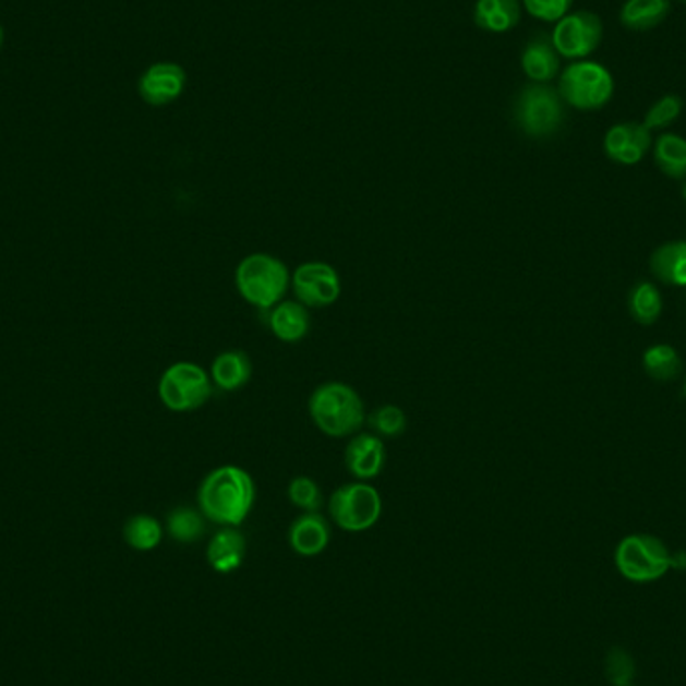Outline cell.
<instances>
[{"label": "cell", "instance_id": "1", "mask_svg": "<svg viewBox=\"0 0 686 686\" xmlns=\"http://www.w3.org/2000/svg\"><path fill=\"white\" fill-rule=\"evenodd\" d=\"M200 510L207 520L219 526L245 522L255 502V484L248 470L227 464L203 478L197 492Z\"/></svg>", "mask_w": 686, "mask_h": 686}, {"label": "cell", "instance_id": "2", "mask_svg": "<svg viewBox=\"0 0 686 686\" xmlns=\"http://www.w3.org/2000/svg\"><path fill=\"white\" fill-rule=\"evenodd\" d=\"M310 416L325 436H356L365 422L363 399L344 382H327L313 389Z\"/></svg>", "mask_w": 686, "mask_h": 686}, {"label": "cell", "instance_id": "3", "mask_svg": "<svg viewBox=\"0 0 686 686\" xmlns=\"http://www.w3.org/2000/svg\"><path fill=\"white\" fill-rule=\"evenodd\" d=\"M291 286L286 263L269 253H251L239 262L236 269V288L239 296L253 308L269 312Z\"/></svg>", "mask_w": 686, "mask_h": 686}, {"label": "cell", "instance_id": "4", "mask_svg": "<svg viewBox=\"0 0 686 686\" xmlns=\"http://www.w3.org/2000/svg\"><path fill=\"white\" fill-rule=\"evenodd\" d=\"M556 88L564 105L576 111H599L611 103L616 85L609 67L585 59L562 69Z\"/></svg>", "mask_w": 686, "mask_h": 686}, {"label": "cell", "instance_id": "5", "mask_svg": "<svg viewBox=\"0 0 686 686\" xmlns=\"http://www.w3.org/2000/svg\"><path fill=\"white\" fill-rule=\"evenodd\" d=\"M514 121L528 137L556 135L564 123V100L558 88L540 83L526 85L514 103Z\"/></svg>", "mask_w": 686, "mask_h": 686}, {"label": "cell", "instance_id": "6", "mask_svg": "<svg viewBox=\"0 0 686 686\" xmlns=\"http://www.w3.org/2000/svg\"><path fill=\"white\" fill-rule=\"evenodd\" d=\"M212 394V375L197 363H173L159 380V398L171 412H195L209 401Z\"/></svg>", "mask_w": 686, "mask_h": 686}, {"label": "cell", "instance_id": "7", "mask_svg": "<svg viewBox=\"0 0 686 686\" xmlns=\"http://www.w3.org/2000/svg\"><path fill=\"white\" fill-rule=\"evenodd\" d=\"M382 496L368 482H351L337 488L329 496L327 510L332 520L346 532H365L374 528L382 516Z\"/></svg>", "mask_w": 686, "mask_h": 686}, {"label": "cell", "instance_id": "8", "mask_svg": "<svg viewBox=\"0 0 686 686\" xmlns=\"http://www.w3.org/2000/svg\"><path fill=\"white\" fill-rule=\"evenodd\" d=\"M616 568L630 582H652L671 568V552L659 538L635 534L624 538L616 549Z\"/></svg>", "mask_w": 686, "mask_h": 686}, {"label": "cell", "instance_id": "9", "mask_svg": "<svg viewBox=\"0 0 686 686\" xmlns=\"http://www.w3.org/2000/svg\"><path fill=\"white\" fill-rule=\"evenodd\" d=\"M552 45L561 59L585 61L599 50L604 38V25L592 11H570L552 28Z\"/></svg>", "mask_w": 686, "mask_h": 686}, {"label": "cell", "instance_id": "10", "mask_svg": "<svg viewBox=\"0 0 686 686\" xmlns=\"http://www.w3.org/2000/svg\"><path fill=\"white\" fill-rule=\"evenodd\" d=\"M291 289L305 308H327L339 300L341 279L329 263H301L291 275Z\"/></svg>", "mask_w": 686, "mask_h": 686}, {"label": "cell", "instance_id": "11", "mask_svg": "<svg viewBox=\"0 0 686 686\" xmlns=\"http://www.w3.org/2000/svg\"><path fill=\"white\" fill-rule=\"evenodd\" d=\"M188 85V73L181 64L155 63L139 79V95L151 107H165L179 99Z\"/></svg>", "mask_w": 686, "mask_h": 686}, {"label": "cell", "instance_id": "12", "mask_svg": "<svg viewBox=\"0 0 686 686\" xmlns=\"http://www.w3.org/2000/svg\"><path fill=\"white\" fill-rule=\"evenodd\" d=\"M652 147V131L645 123H616L604 135L606 157L621 165H637Z\"/></svg>", "mask_w": 686, "mask_h": 686}, {"label": "cell", "instance_id": "13", "mask_svg": "<svg viewBox=\"0 0 686 686\" xmlns=\"http://www.w3.org/2000/svg\"><path fill=\"white\" fill-rule=\"evenodd\" d=\"M344 462L356 480H374L386 466V444L374 434H356L348 442Z\"/></svg>", "mask_w": 686, "mask_h": 686}, {"label": "cell", "instance_id": "14", "mask_svg": "<svg viewBox=\"0 0 686 686\" xmlns=\"http://www.w3.org/2000/svg\"><path fill=\"white\" fill-rule=\"evenodd\" d=\"M520 67L530 83L550 85L561 75V55L554 49L550 35L530 38L520 55Z\"/></svg>", "mask_w": 686, "mask_h": 686}, {"label": "cell", "instance_id": "15", "mask_svg": "<svg viewBox=\"0 0 686 686\" xmlns=\"http://www.w3.org/2000/svg\"><path fill=\"white\" fill-rule=\"evenodd\" d=\"M288 540L291 550L300 556H317L327 549L332 528L320 512H303L289 526Z\"/></svg>", "mask_w": 686, "mask_h": 686}, {"label": "cell", "instance_id": "16", "mask_svg": "<svg viewBox=\"0 0 686 686\" xmlns=\"http://www.w3.org/2000/svg\"><path fill=\"white\" fill-rule=\"evenodd\" d=\"M248 540L233 526H221L219 532L207 544V562L215 573H236L245 561Z\"/></svg>", "mask_w": 686, "mask_h": 686}, {"label": "cell", "instance_id": "17", "mask_svg": "<svg viewBox=\"0 0 686 686\" xmlns=\"http://www.w3.org/2000/svg\"><path fill=\"white\" fill-rule=\"evenodd\" d=\"M267 324H269L272 334L279 341L298 344L310 334V327H312L310 308H305L298 300L279 301L275 308L269 310Z\"/></svg>", "mask_w": 686, "mask_h": 686}, {"label": "cell", "instance_id": "18", "mask_svg": "<svg viewBox=\"0 0 686 686\" xmlns=\"http://www.w3.org/2000/svg\"><path fill=\"white\" fill-rule=\"evenodd\" d=\"M673 11L671 0H624L618 21L626 31L649 33L661 26Z\"/></svg>", "mask_w": 686, "mask_h": 686}, {"label": "cell", "instance_id": "19", "mask_svg": "<svg viewBox=\"0 0 686 686\" xmlns=\"http://www.w3.org/2000/svg\"><path fill=\"white\" fill-rule=\"evenodd\" d=\"M253 365L250 356L245 351L229 350L219 353L212 363L213 386L224 392L241 389L251 380Z\"/></svg>", "mask_w": 686, "mask_h": 686}, {"label": "cell", "instance_id": "20", "mask_svg": "<svg viewBox=\"0 0 686 686\" xmlns=\"http://www.w3.org/2000/svg\"><path fill=\"white\" fill-rule=\"evenodd\" d=\"M650 269L662 281L686 286V243H666L654 251Z\"/></svg>", "mask_w": 686, "mask_h": 686}, {"label": "cell", "instance_id": "21", "mask_svg": "<svg viewBox=\"0 0 686 686\" xmlns=\"http://www.w3.org/2000/svg\"><path fill=\"white\" fill-rule=\"evenodd\" d=\"M654 161L664 176L686 177V139L674 133L661 135L654 143Z\"/></svg>", "mask_w": 686, "mask_h": 686}, {"label": "cell", "instance_id": "22", "mask_svg": "<svg viewBox=\"0 0 686 686\" xmlns=\"http://www.w3.org/2000/svg\"><path fill=\"white\" fill-rule=\"evenodd\" d=\"M123 537L131 549L139 550V552H149L161 544L163 526L155 516L137 514V516L127 520Z\"/></svg>", "mask_w": 686, "mask_h": 686}, {"label": "cell", "instance_id": "23", "mask_svg": "<svg viewBox=\"0 0 686 686\" xmlns=\"http://www.w3.org/2000/svg\"><path fill=\"white\" fill-rule=\"evenodd\" d=\"M205 520L207 518L201 514V510L179 506L167 516V532L181 544H193L205 534Z\"/></svg>", "mask_w": 686, "mask_h": 686}, {"label": "cell", "instance_id": "24", "mask_svg": "<svg viewBox=\"0 0 686 686\" xmlns=\"http://www.w3.org/2000/svg\"><path fill=\"white\" fill-rule=\"evenodd\" d=\"M645 370L649 372L650 377L669 382L681 374L683 363L671 346H654L645 353Z\"/></svg>", "mask_w": 686, "mask_h": 686}, {"label": "cell", "instance_id": "25", "mask_svg": "<svg viewBox=\"0 0 686 686\" xmlns=\"http://www.w3.org/2000/svg\"><path fill=\"white\" fill-rule=\"evenodd\" d=\"M365 420H368V424L374 430L375 434L382 437L401 436L406 432V428H408V416L399 406H394V404L380 406Z\"/></svg>", "mask_w": 686, "mask_h": 686}, {"label": "cell", "instance_id": "26", "mask_svg": "<svg viewBox=\"0 0 686 686\" xmlns=\"http://www.w3.org/2000/svg\"><path fill=\"white\" fill-rule=\"evenodd\" d=\"M661 296L652 284H640L633 296H630V312L635 315L638 324H654L661 315Z\"/></svg>", "mask_w": 686, "mask_h": 686}, {"label": "cell", "instance_id": "27", "mask_svg": "<svg viewBox=\"0 0 686 686\" xmlns=\"http://www.w3.org/2000/svg\"><path fill=\"white\" fill-rule=\"evenodd\" d=\"M681 112H683V99L678 95L669 93L650 105L642 123L649 131H662V129L673 125L674 121L681 117Z\"/></svg>", "mask_w": 686, "mask_h": 686}, {"label": "cell", "instance_id": "28", "mask_svg": "<svg viewBox=\"0 0 686 686\" xmlns=\"http://www.w3.org/2000/svg\"><path fill=\"white\" fill-rule=\"evenodd\" d=\"M288 498L296 508L303 512H320L324 504V494L310 476H298L289 482Z\"/></svg>", "mask_w": 686, "mask_h": 686}, {"label": "cell", "instance_id": "29", "mask_svg": "<svg viewBox=\"0 0 686 686\" xmlns=\"http://www.w3.org/2000/svg\"><path fill=\"white\" fill-rule=\"evenodd\" d=\"M604 671H606V678L612 686H633L637 666H635V659L630 657L628 650L614 647L606 654Z\"/></svg>", "mask_w": 686, "mask_h": 686}, {"label": "cell", "instance_id": "30", "mask_svg": "<svg viewBox=\"0 0 686 686\" xmlns=\"http://www.w3.org/2000/svg\"><path fill=\"white\" fill-rule=\"evenodd\" d=\"M522 19V2L520 0H500L494 14L488 19L482 31L488 33H508L516 28Z\"/></svg>", "mask_w": 686, "mask_h": 686}, {"label": "cell", "instance_id": "31", "mask_svg": "<svg viewBox=\"0 0 686 686\" xmlns=\"http://www.w3.org/2000/svg\"><path fill=\"white\" fill-rule=\"evenodd\" d=\"M522 9L542 23H558L573 11L575 0H520Z\"/></svg>", "mask_w": 686, "mask_h": 686}, {"label": "cell", "instance_id": "32", "mask_svg": "<svg viewBox=\"0 0 686 686\" xmlns=\"http://www.w3.org/2000/svg\"><path fill=\"white\" fill-rule=\"evenodd\" d=\"M671 568H678V570H685L686 552H676V554H671Z\"/></svg>", "mask_w": 686, "mask_h": 686}, {"label": "cell", "instance_id": "33", "mask_svg": "<svg viewBox=\"0 0 686 686\" xmlns=\"http://www.w3.org/2000/svg\"><path fill=\"white\" fill-rule=\"evenodd\" d=\"M2 38H4V33H2V26H0V47H2Z\"/></svg>", "mask_w": 686, "mask_h": 686}, {"label": "cell", "instance_id": "34", "mask_svg": "<svg viewBox=\"0 0 686 686\" xmlns=\"http://www.w3.org/2000/svg\"><path fill=\"white\" fill-rule=\"evenodd\" d=\"M678 2H685V4H686V0H678Z\"/></svg>", "mask_w": 686, "mask_h": 686}]
</instances>
